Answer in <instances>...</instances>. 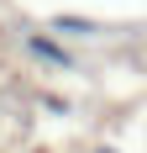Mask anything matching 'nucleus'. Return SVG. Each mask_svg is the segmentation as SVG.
I'll use <instances>...</instances> for the list:
<instances>
[{"label": "nucleus", "mask_w": 147, "mask_h": 153, "mask_svg": "<svg viewBox=\"0 0 147 153\" xmlns=\"http://www.w3.org/2000/svg\"><path fill=\"white\" fill-rule=\"evenodd\" d=\"M32 53H42L47 63H68V58H63V53H58V48H53V42H42V37H32Z\"/></svg>", "instance_id": "nucleus-1"}]
</instances>
